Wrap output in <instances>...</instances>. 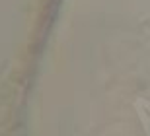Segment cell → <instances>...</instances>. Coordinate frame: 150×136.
<instances>
[{
	"label": "cell",
	"instance_id": "obj_1",
	"mask_svg": "<svg viewBox=\"0 0 150 136\" xmlns=\"http://www.w3.org/2000/svg\"><path fill=\"white\" fill-rule=\"evenodd\" d=\"M137 111H139V115H140V120H142V126H144L146 134L150 136V101L139 99V101H137Z\"/></svg>",
	"mask_w": 150,
	"mask_h": 136
}]
</instances>
